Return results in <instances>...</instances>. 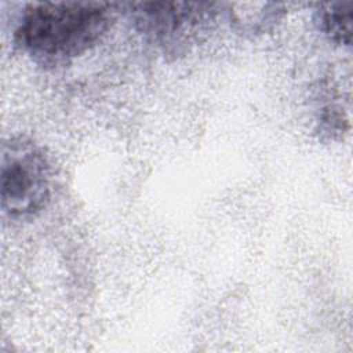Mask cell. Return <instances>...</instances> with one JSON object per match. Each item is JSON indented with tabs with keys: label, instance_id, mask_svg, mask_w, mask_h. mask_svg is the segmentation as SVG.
Here are the masks:
<instances>
[{
	"label": "cell",
	"instance_id": "3",
	"mask_svg": "<svg viewBox=\"0 0 353 353\" xmlns=\"http://www.w3.org/2000/svg\"><path fill=\"white\" fill-rule=\"evenodd\" d=\"M219 3L143 1L130 4L135 29L165 55H183L207 39L216 23Z\"/></svg>",
	"mask_w": 353,
	"mask_h": 353
},
{
	"label": "cell",
	"instance_id": "4",
	"mask_svg": "<svg viewBox=\"0 0 353 353\" xmlns=\"http://www.w3.org/2000/svg\"><path fill=\"white\" fill-rule=\"evenodd\" d=\"M320 30L335 44L350 47L353 36V3L336 1L321 4L317 11Z\"/></svg>",
	"mask_w": 353,
	"mask_h": 353
},
{
	"label": "cell",
	"instance_id": "2",
	"mask_svg": "<svg viewBox=\"0 0 353 353\" xmlns=\"http://www.w3.org/2000/svg\"><path fill=\"white\" fill-rule=\"evenodd\" d=\"M54 168L36 141L14 135L3 141L0 160L1 210L10 219H25L47 207L54 190Z\"/></svg>",
	"mask_w": 353,
	"mask_h": 353
},
{
	"label": "cell",
	"instance_id": "1",
	"mask_svg": "<svg viewBox=\"0 0 353 353\" xmlns=\"http://www.w3.org/2000/svg\"><path fill=\"white\" fill-rule=\"evenodd\" d=\"M114 4L47 1L28 4L14 30L17 47L41 66H59L97 46L114 21Z\"/></svg>",
	"mask_w": 353,
	"mask_h": 353
}]
</instances>
